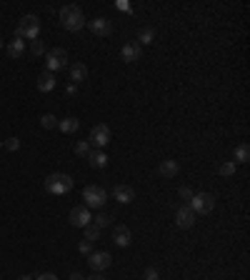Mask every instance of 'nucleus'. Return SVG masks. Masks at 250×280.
<instances>
[{
  "instance_id": "obj_35",
  "label": "nucleus",
  "mask_w": 250,
  "mask_h": 280,
  "mask_svg": "<svg viewBox=\"0 0 250 280\" xmlns=\"http://www.w3.org/2000/svg\"><path fill=\"white\" fill-rule=\"evenodd\" d=\"M85 280H105V278H103V275H100V273H95V275H93V278H85Z\"/></svg>"
},
{
  "instance_id": "obj_19",
  "label": "nucleus",
  "mask_w": 250,
  "mask_h": 280,
  "mask_svg": "<svg viewBox=\"0 0 250 280\" xmlns=\"http://www.w3.org/2000/svg\"><path fill=\"white\" fill-rule=\"evenodd\" d=\"M85 78H88V68H85L83 63L70 65V80H75V85H78L80 80H85Z\"/></svg>"
},
{
  "instance_id": "obj_23",
  "label": "nucleus",
  "mask_w": 250,
  "mask_h": 280,
  "mask_svg": "<svg viewBox=\"0 0 250 280\" xmlns=\"http://www.w3.org/2000/svg\"><path fill=\"white\" fill-rule=\"evenodd\" d=\"M83 230H85V240H88V243H95V240L100 238V228L93 225V223H90V225H85Z\"/></svg>"
},
{
  "instance_id": "obj_36",
  "label": "nucleus",
  "mask_w": 250,
  "mask_h": 280,
  "mask_svg": "<svg viewBox=\"0 0 250 280\" xmlns=\"http://www.w3.org/2000/svg\"><path fill=\"white\" fill-rule=\"evenodd\" d=\"M18 280H33V278H30V275H23V278H18Z\"/></svg>"
},
{
  "instance_id": "obj_33",
  "label": "nucleus",
  "mask_w": 250,
  "mask_h": 280,
  "mask_svg": "<svg viewBox=\"0 0 250 280\" xmlns=\"http://www.w3.org/2000/svg\"><path fill=\"white\" fill-rule=\"evenodd\" d=\"M35 280H58V278L53 275V273H43V275H38V278H35Z\"/></svg>"
},
{
  "instance_id": "obj_17",
  "label": "nucleus",
  "mask_w": 250,
  "mask_h": 280,
  "mask_svg": "<svg viewBox=\"0 0 250 280\" xmlns=\"http://www.w3.org/2000/svg\"><path fill=\"white\" fill-rule=\"evenodd\" d=\"M8 52H10V58H20L23 52H25V40H20V38H13L10 43H8Z\"/></svg>"
},
{
  "instance_id": "obj_30",
  "label": "nucleus",
  "mask_w": 250,
  "mask_h": 280,
  "mask_svg": "<svg viewBox=\"0 0 250 280\" xmlns=\"http://www.w3.org/2000/svg\"><path fill=\"white\" fill-rule=\"evenodd\" d=\"M5 148L8 150H18V148H20V140H18V138H8L5 140Z\"/></svg>"
},
{
  "instance_id": "obj_12",
  "label": "nucleus",
  "mask_w": 250,
  "mask_h": 280,
  "mask_svg": "<svg viewBox=\"0 0 250 280\" xmlns=\"http://www.w3.org/2000/svg\"><path fill=\"white\" fill-rule=\"evenodd\" d=\"M113 240L115 245H120V248H128L133 235H130V228H125V225H115V230H113Z\"/></svg>"
},
{
  "instance_id": "obj_18",
  "label": "nucleus",
  "mask_w": 250,
  "mask_h": 280,
  "mask_svg": "<svg viewBox=\"0 0 250 280\" xmlns=\"http://www.w3.org/2000/svg\"><path fill=\"white\" fill-rule=\"evenodd\" d=\"M88 160H90V165H93V168H105V165H108V155H105L103 150H90Z\"/></svg>"
},
{
  "instance_id": "obj_14",
  "label": "nucleus",
  "mask_w": 250,
  "mask_h": 280,
  "mask_svg": "<svg viewBox=\"0 0 250 280\" xmlns=\"http://www.w3.org/2000/svg\"><path fill=\"white\" fill-rule=\"evenodd\" d=\"M113 195H115V200L118 203H133L135 200V190L130 188V185H115V190H113Z\"/></svg>"
},
{
  "instance_id": "obj_15",
  "label": "nucleus",
  "mask_w": 250,
  "mask_h": 280,
  "mask_svg": "<svg viewBox=\"0 0 250 280\" xmlns=\"http://www.w3.org/2000/svg\"><path fill=\"white\" fill-rule=\"evenodd\" d=\"M35 85H38V90H43V93H50L53 88H55V73H40L38 75V80H35Z\"/></svg>"
},
{
  "instance_id": "obj_5",
  "label": "nucleus",
  "mask_w": 250,
  "mask_h": 280,
  "mask_svg": "<svg viewBox=\"0 0 250 280\" xmlns=\"http://www.w3.org/2000/svg\"><path fill=\"white\" fill-rule=\"evenodd\" d=\"M45 65H48V73H58V70L68 68V52L63 48H53L45 52Z\"/></svg>"
},
{
  "instance_id": "obj_4",
  "label": "nucleus",
  "mask_w": 250,
  "mask_h": 280,
  "mask_svg": "<svg viewBox=\"0 0 250 280\" xmlns=\"http://www.w3.org/2000/svg\"><path fill=\"white\" fill-rule=\"evenodd\" d=\"M190 208L195 215H208L213 213V208H215V198L210 195V192H195L193 200H190Z\"/></svg>"
},
{
  "instance_id": "obj_21",
  "label": "nucleus",
  "mask_w": 250,
  "mask_h": 280,
  "mask_svg": "<svg viewBox=\"0 0 250 280\" xmlns=\"http://www.w3.org/2000/svg\"><path fill=\"white\" fill-rule=\"evenodd\" d=\"M248 160H250V148L243 143V145L235 148V160L233 163H248Z\"/></svg>"
},
{
  "instance_id": "obj_32",
  "label": "nucleus",
  "mask_w": 250,
  "mask_h": 280,
  "mask_svg": "<svg viewBox=\"0 0 250 280\" xmlns=\"http://www.w3.org/2000/svg\"><path fill=\"white\" fill-rule=\"evenodd\" d=\"M80 253H83V255H90V253H93V243L83 240V243H80Z\"/></svg>"
},
{
  "instance_id": "obj_9",
  "label": "nucleus",
  "mask_w": 250,
  "mask_h": 280,
  "mask_svg": "<svg viewBox=\"0 0 250 280\" xmlns=\"http://www.w3.org/2000/svg\"><path fill=\"white\" fill-rule=\"evenodd\" d=\"M88 262H90V268H93L95 273H100V270H105V268H110L113 258H110V253L100 250V253H90V255H88Z\"/></svg>"
},
{
  "instance_id": "obj_37",
  "label": "nucleus",
  "mask_w": 250,
  "mask_h": 280,
  "mask_svg": "<svg viewBox=\"0 0 250 280\" xmlns=\"http://www.w3.org/2000/svg\"><path fill=\"white\" fill-rule=\"evenodd\" d=\"M0 48H3V38H0Z\"/></svg>"
},
{
  "instance_id": "obj_28",
  "label": "nucleus",
  "mask_w": 250,
  "mask_h": 280,
  "mask_svg": "<svg viewBox=\"0 0 250 280\" xmlns=\"http://www.w3.org/2000/svg\"><path fill=\"white\" fill-rule=\"evenodd\" d=\"M30 52H33V55H43V52H45L43 40H33V43H30Z\"/></svg>"
},
{
  "instance_id": "obj_25",
  "label": "nucleus",
  "mask_w": 250,
  "mask_h": 280,
  "mask_svg": "<svg viewBox=\"0 0 250 280\" xmlns=\"http://www.w3.org/2000/svg\"><path fill=\"white\" fill-rule=\"evenodd\" d=\"M75 153H78L80 158H88V155H90V143H88V140H80V143H75Z\"/></svg>"
},
{
  "instance_id": "obj_31",
  "label": "nucleus",
  "mask_w": 250,
  "mask_h": 280,
  "mask_svg": "<svg viewBox=\"0 0 250 280\" xmlns=\"http://www.w3.org/2000/svg\"><path fill=\"white\" fill-rule=\"evenodd\" d=\"M178 195H180L183 200H193V195H195V192H193L190 188H180V190H178Z\"/></svg>"
},
{
  "instance_id": "obj_16",
  "label": "nucleus",
  "mask_w": 250,
  "mask_h": 280,
  "mask_svg": "<svg viewBox=\"0 0 250 280\" xmlns=\"http://www.w3.org/2000/svg\"><path fill=\"white\" fill-rule=\"evenodd\" d=\"M178 170H180V165H178L175 160H163L160 168H158V175H160V178H175Z\"/></svg>"
},
{
  "instance_id": "obj_11",
  "label": "nucleus",
  "mask_w": 250,
  "mask_h": 280,
  "mask_svg": "<svg viewBox=\"0 0 250 280\" xmlns=\"http://www.w3.org/2000/svg\"><path fill=\"white\" fill-rule=\"evenodd\" d=\"M88 25H90L93 35H100V38H108L110 35V20L108 18H95V20H90Z\"/></svg>"
},
{
  "instance_id": "obj_29",
  "label": "nucleus",
  "mask_w": 250,
  "mask_h": 280,
  "mask_svg": "<svg viewBox=\"0 0 250 280\" xmlns=\"http://www.w3.org/2000/svg\"><path fill=\"white\" fill-rule=\"evenodd\" d=\"M143 280H160V275H158L155 268H148L145 273H143Z\"/></svg>"
},
{
  "instance_id": "obj_8",
  "label": "nucleus",
  "mask_w": 250,
  "mask_h": 280,
  "mask_svg": "<svg viewBox=\"0 0 250 280\" xmlns=\"http://www.w3.org/2000/svg\"><path fill=\"white\" fill-rule=\"evenodd\" d=\"M93 215H90V210H88L85 205H75L73 210H70V223H73L75 228H85V225H90Z\"/></svg>"
},
{
  "instance_id": "obj_24",
  "label": "nucleus",
  "mask_w": 250,
  "mask_h": 280,
  "mask_svg": "<svg viewBox=\"0 0 250 280\" xmlns=\"http://www.w3.org/2000/svg\"><path fill=\"white\" fill-rule=\"evenodd\" d=\"M40 125H43L45 130H53V128H55V125H58V118L48 113V115H43V118H40Z\"/></svg>"
},
{
  "instance_id": "obj_26",
  "label": "nucleus",
  "mask_w": 250,
  "mask_h": 280,
  "mask_svg": "<svg viewBox=\"0 0 250 280\" xmlns=\"http://www.w3.org/2000/svg\"><path fill=\"white\" fill-rule=\"evenodd\" d=\"M218 173L223 175V178H230V175L235 173V163H233V160H230V163H223V165L218 168Z\"/></svg>"
},
{
  "instance_id": "obj_20",
  "label": "nucleus",
  "mask_w": 250,
  "mask_h": 280,
  "mask_svg": "<svg viewBox=\"0 0 250 280\" xmlns=\"http://www.w3.org/2000/svg\"><path fill=\"white\" fill-rule=\"evenodd\" d=\"M58 128L63 133H75L80 128V122H78V118H63V120H58Z\"/></svg>"
},
{
  "instance_id": "obj_13",
  "label": "nucleus",
  "mask_w": 250,
  "mask_h": 280,
  "mask_svg": "<svg viewBox=\"0 0 250 280\" xmlns=\"http://www.w3.org/2000/svg\"><path fill=\"white\" fill-rule=\"evenodd\" d=\"M120 55H123L125 63H135V60H140V55H143V48H140L138 43H128V45H123Z\"/></svg>"
},
{
  "instance_id": "obj_27",
  "label": "nucleus",
  "mask_w": 250,
  "mask_h": 280,
  "mask_svg": "<svg viewBox=\"0 0 250 280\" xmlns=\"http://www.w3.org/2000/svg\"><path fill=\"white\" fill-rule=\"evenodd\" d=\"M110 223H113V218H110V215H105V213H100V215H95V223H93V225H98L100 230H103V228H108Z\"/></svg>"
},
{
  "instance_id": "obj_10",
  "label": "nucleus",
  "mask_w": 250,
  "mask_h": 280,
  "mask_svg": "<svg viewBox=\"0 0 250 280\" xmlns=\"http://www.w3.org/2000/svg\"><path fill=\"white\" fill-rule=\"evenodd\" d=\"M175 223H178V228H193V225H195V213H193V208H190V205L178 208V210H175Z\"/></svg>"
},
{
  "instance_id": "obj_1",
  "label": "nucleus",
  "mask_w": 250,
  "mask_h": 280,
  "mask_svg": "<svg viewBox=\"0 0 250 280\" xmlns=\"http://www.w3.org/2000/svg\"><path fill=\"white\" fill-rule=\"evenodd\" d=\"M73 185H75L73 178L65 175V173H53L45 178V190L53 192V195H65V192L73 190Z\"/></svg>"
},
{
  "instance_id": "obj_3",
  "label": "nucleus",
  "mask_w": 250,
  "mask_h": 280,
  "mask_svg": "<svg viewBox=\"0 0 250 280\" xmlns=\"http://www.w3.org/2000/svg\"><path fill=\"white\" fill-rule=\"evenodd\" d=\"M40 35V20L38 15H23L20 23H18V30H15V38H28V40H38Z\"/></svg>"
},
{
  "instance_id": "obj_7",
  "label": "nucleus",
  "mask_w": 250,
  "mask_h": 280,
  "mask_svg": "<svg viewBox=\"0 0 250 280\" xmlns=\"http://www.w3.org/2000/svg\"><path fill=\"white\" fill-rule=\"evenodd\" d=\"M110 138H113L110 128L105 125V122H98V125H93V130H90V140H88V143L95 145V148H105V145L110 143Z\"/></svg>"
},
{
  "instance_id": "obj_6",
  "label": "nucleus",
  "mask_w": 250,
  "mask_h": 280,
  "mask_svg": "<svg viewBox=\"0 0 250 280\" xmlns=\"http://www.w3.org/2000/svg\"><path fill=\"white\" fill-rule=\"evenodd\" d=\"M83 200H85V208H103L105 200H108V192L100 185H88L83 190Z\"/></svg>"
},
{
  "instance_id": "obj_2",
  "label": "nucleus",
  "mask_w": 250,
  "mask_h": 280,
  "mask_svg": "<svg viewBox=\"0 0 250 280\" xmlns=\"http://www.w3.org/2000/svg\"><path fill=\"white\" fill-rule=\"evenodd\" d=\"M60 23H63L65 30L75 33V30H80V28L85 25V15H83V10H80L78 5H65V8L60 10Z\"/></svg>"
},
{
  "instance_id": "obj_22",
  "label": "nucleus",
  "mask_w": 250,
  "mask_h": 280,
  "mask_svg": "<svg viewBox=\"0 0 250 280\" xmlns=\"http://www.w3.org/2000/svg\"><path fill=\"white\" fill-rule=\"evenodd\" d=\"M153 38H155V30H153V28H143L140 35H138V40H140L138 45H140V48L148 45V43H153Z\"/></svg>"
},
{
  "instance_id": "obj_34",
  "label": "nucleus",
  "mask_w": 250,
  "mask_h": 280,
  "mask_svg": "<svg viewBox=\"0 0 250 280\" xmlns=\"http://www.w3.org/2000/svg\"><path fill=\"white\" fill-rule=\"evenodd\" d=\"M70 280H85V278H83L80 273H73V275H70Z\"/></svg>"
}]
</instances>
